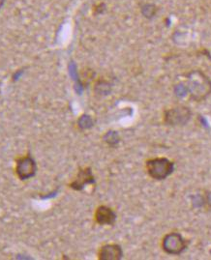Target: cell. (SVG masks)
I'll list each match as a JSON object with an SVG mask.
<instances>
[{"label": "cell", "mask_w": 211, "mask_h": 260, "mask_svg": "<svg viewBox=\"0 0 211 260\" xmlns=\"http://www.w3.org/2000/svg\"><path fill=\"white\" fill-rule=\"evenodd\" d=\"M95 178L91 168H83L79 170L76 178L69 185L71 189L75 190H82L88 184H94Z\"/></svg>", "instance_id": "obj_6"}, {"label": "cell", "mask_w": 211, "mask_h": 260, "mask_svg": "<svg viewBox=\"0 0 211 260\" xmlns=\"http://www.w3.org/2000/svg\"><path fill=\"white\" fill-rule=\"evenodd\" d=\"M157 13V7L154 4H144L141 7V14L146 19H152Z\"/></svg>", "instance_id": "obj_9"}, {"label": "cell", "mask_w": 211, "mask_h": 260, "mask_svg": "<svg viewBox=\"0 0 211 260\" xmlns=\"http://www.w3.org/2000/svg\"><path fill=\"white\" fill-rule=\"evenodd\" d=\"M145 169L152 179L165 180L172 174L174 164L167 158H153L146 160Z\"/></svg>", "instance_id": "obj_2"}, {"label": "cell", "mask_w": 211, "mask_h": 260, "mask_svg": "<svg viewBox=\"0 0 211 260\" xmlns=\"http://www.w3.org/2000/svg\"><path fill=\"white\" fill-rule=\"evenodd\" d=\"M95 91L101 95H108L111 92V85L107 81L101 80L96 84Z\"/></svg>", "instance_id": "obj_10"}, {"label": "cell", "mask_w": 211, "mask_h": 260, "mask_svg": "<svg viewBox=\"0 0 211 260\" xmlns=\"http://www.w3.org/2000/svg\"><path fill=\"white\" fill-rule=\"evenodd\" d=\"M188 247V241L185 240L179 233L171 232L165 235L162 241V248L165 252L171 255H179Z\"/></svg>", "instance_id": "obj_4"}, {"label": "cell", "mask_w": 211, "mask_h": 260, "mask_svg": "<svg viewBox=\"0 0 211 260\" xmlns=\"http://www.w3.org/2000/svg\"><path fill=\"white\" fill-rule=\"evenodd\" d=\"M187 90L193 100L201 102L211 93V80L201 71H192L187 78Z\"/></svg>", "instance_id": "obj_1"}, {"label": "cell", "mask_w": 211, "mask_h": 260, "mask_svg": "<svg viewBox=\"0 0 211 260\" xmlns=\"http://www.w3.org/2000/svg\"><path fill=\"white\" fill-rule=\"evenodd\" d=\"M116 213L106 205L97 207L94 214L95 221L100 225H112L116 220Z\"/></svg>", "instance_id": "obj_7"}, {"label": "cell", "mask_w": 211, "mask_h": 260, "mask_svg": "<svg viewBox=\"0 0 211 260\" xmlns=\"http://www.w3.org/2000/svg\"><path fill=\"white\" fill-rule=\"evenodd\" d=\"M204 201L211 207V192H208V193L205 196V200H203V202H204Z\"/></svg>", "instance_id": "obj_12"}, {"label": "cell", "mask_w": 211, "mask_h": 260, "mask_svg": "<svg viewBox=\"0 0 211 260\" xmlns=\"http://www.w3.org/2000/svg\"><path fill=\"white\" fill-rule=\"evenodd\" d=\"M4 2H5V0H0V9H1L2 6L4 5Z\"/></svg>", "instance_id": "obj_13"}, {"label": "cell", "mask_w": 211, "mask_h": 260, "mask_svg": "<svg viewBox=\"0 0 211 260\" xmlns=\"http://www.w3.org/2000/svg\"><path fill=\"white\" fill-rule=\"evenodd\" d=\"M105 141L108 142L110 145H114L115 143H117L119 141V138L116 132H109L106 136H105Z\"/></svg>", "instance_id": "obj_11"}, {"label": "cell", "mask_w": 211, "mask_h": 260, "mask_svg": "<svg viewBox=\"0 0 211 260\" xmlns=\"http://www.w3.org/2000/svg\"><path fill=\"white\" fill-rule=\"evenodd\" d=\"M123 256V250L117 244H106L98 252L99 260H119Z\"/></svg>", "instance_id": "obj_8"}, {"label": "cell", "mask_w": 211, "mask_h": 260, "mask_svg": "<svg viewBox=\"0 0 211 260\" xmlns=\"http://www.w3.org/2000/svg\"><path fill=\"white\" fill-rule=\"evenodd\" d=\"M15 172L21 181L28 180L35 176L37 172V164L29 154L16 159Z\"/></svg>", "instance_id": "obj_5"}, {"label": "cell", "mask_w": 211, "mask_h": 260, "mask_svg": "<svg viewBox=\"0 0 211 260\" xmlns=\"http://www.w3.org/2000/svg\"><path fill=\"white\" fill-rule=\"evenodd\" d=\"M191 110L184 106H178L167 110L164 113V122L168 126H184L191 119Z\"/></svg>", "instance_id": "obj_3"}]
</instances>
